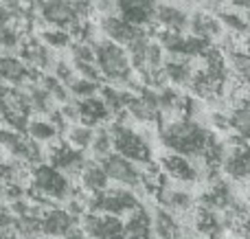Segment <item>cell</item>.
<instances>
[{
  "label": "cell",
  "instance_id": "obj_1",
  "mask_svg": "<svg viewBox=\"0 0 250 239\" xmlns=\"http://www.w3.org/2000/svg\"><path fill=\"white\" fill-rule=\"evenodd\" d=\"M158 136H160V143L169 152H178L189 158H200V160L204 158V154L208 152V147L215 140V136L207 127L200 125L191 117H176V119L163 121Z\"/></svg>",
  "mask_w": 250,
  "mask_h": 239
},
{
  "label": "cell",
  "instance_id": "obj_2",
  "mask_svg": "<svg viewBox=\"0 0 250 239\" xmlns=\"http://www.w3.org/2000/svg\"><path fill=\"white\" fill-rule=\"evenodd\" d=\"M75 193L70 176L57 169L51 162H40L31 171V187L26 189V198L46 209L57 206V202H68Z\"/></svg>",
  "mask_w": 250,
  "mask_h": 239
},
{
  "label": "cell",
  "instance_id": "obj_3",
  "mask_svg": "<svg viewBox=\"0 0 250 239\" xmlns=\"http://www.w3.org/2000/svg\"><path fill=\"white\" fill-rule=\"evenodd\" d=\"M95 53H97V66H99L104 79L117 86H127L132 90H143L145 83H134V64L127 53V46L112 40H95Z\"/></svg>",
  "mask_w": 250,
  "mask_h": 239
},
{
  "label": "cell",
  "instance_id": "obj_4",
  "mask_svg": "<svg viewBox=\"0 0 250 239\" xmlns=\"http://www.w3.org/2000/svg\"><path fill=\"white\" fill-rule=\"evenodd\" d=\"M110 134H112V147L117 154L129 158L136 165L151 162V147L147 143V139L141 132L132 130L125 121H114L110 125Z\"/></svg>",
  "mask_w": 250,
  "mask_h": 239
},
{
  "label": "cell",
  "instance_id": "obj_5",
  "mask_svg": "<svg viewBox=\"0 0 250 239\" xmlns=\"http://www.w3.org/2000/svg\"><path fill=\"white\" fill-rule=\"evenodd\" d=\"M141 204L136 198V193L129 187H121L117 189H104V191L90 193V211H99V213H110V215H129L136 206Z\"/></svg>",
  "mask_w": 250,
  "mask_h": 239
},
{
  "label": "cell",
  "instance_id": "obj_6",
  "mask_svg": "<svg viewBox=\"0 0 250 239\" xmlns=\"http://www.w3.org/2000/svg\"><path fill=\"white\" fill-rule=\"evenodd\" d=\"M79 228L92 239H127L125 222L119 215L88 211L79 218Z\"/></svg>",
  "mask_w": 250,
  "mask_h": 239
},
{
  "label": "cell",
  "instance_id": "obj_7",
  "mask_svg": "<svg viewBox=\"0 0 250 239\" xmlns=\"http://www.w3.org/2000/svg\"><path fill=\"white\" fill-rule=\"evenodd\" d=\"M48 162L55 165L57 169L66 171L70 178H79L83 165H86V156L83 149H77L68 143L66 139H55L53 143H48Z\"/></svg>",
  "mask_w": 250,
  "mask_h": 239
},
{
  "label": "cell",
  "instance_id": "obj_8",
  "mask_svg": "<svg viewBox=\"0 0 250 239\" xmlns=\"http://www.w3.org/2000/svg\"><path fill=\"white\" fill-rule=\"evenodd\" d=\"M129 119H136L138 123H154L160 125L163 121V108H160V99H158V90L156 88L145 86L143 90H138L132 97L127 105Z\"/></svg>",
  "mask_w": 250,
  "mask_h": 239
},
{
  "label": "cell",
  "instance_id": "obj_9",
  "mask_svg": "<svg viewBox=\"0 0 250 239\" xmlns=\"http://www.w3.org/2000/svg\"><path fill=\"white\" fill-rule=\"evenodd\" d=\"M101 162H104L105 171H108V178L112 180V182L121 184V187H129V189L141 187V180H143L141 165H136V162H132L129 158H125L117 152L105 156Z\"/></svg>",
  "mask_w": 250,
  "mask_h": 239
},
{
  "label": "cell",
  "instance_id": "obj_10",
  "mask_svg": "<svg viewBox=\"0 0 250 239\" xmlns=\"http://www.w3.org/2000/svg\"><path fill=\"white\" fill-rule=\"evenodd\" d=\"M222 169L229 178L237 180V182H250V140H244L237 136L235 147L226 152Z\"/></svg>",
  "mask_w": 250,
  "mask_h": 239
},
{
  "label": "cell",
  "instance_id": "obj_11",
  "mask_svg": "<svg viewBox=\"0 0 250 239\" xmlns=\"http://www.w3.org/2000/svg\"><path fill=\"white\" fill-rule=\"evenodd\" d=\"M77 226H79V218L70 213L68 209L51 206L42 215V233L51 239H64L73 231H77Z\"/></svg>",
  "mask_w": 250,
  "mask_h": 239
},
{
  "label": "cell",
  "instance_id": "obj_12",
  "mask_svg": "<svg viewBox=\"0 0 250 239\" xmlns=\"http://www.w3.org/2000/svg\"><path fill=\"white\" fill-rule=\"evenodd\" d=\"M160 167L171 180H178L182 184H193L200 178V169L193 162V158L178 152H169L167 156L160 158Z\"/></svg>",
  "mask_w": 250,
  "mask_h": 239
},
{
  "label": "cell",
  "instance_id": "obj_13",
  "mask_svg": "<svg viewBox=\"0 0 250 239\" xmlns=\"http://www.w3.org/2000/svg\"><path fill=\"white\" fill-rule=\"evenodd\" d=\"M31 75H40V73H35L22 57L13 55V53L0 55V81L20 88L31 81Z\"/></svg>",
  "mask_w": 250,
  "mask_h": 239
},
{
  "label": "cell",
  "instance_id": "obj_14",
  "mask_svg": "<svg viewBox=\"0 0 250 239\" xmlns=\"http://www.w3.org/2000/svg\"><path fill=\"white\" fill-rule=\"evenodd\" d=\"M117 13L134 26H147L156 20V0H117Z\"/></svg>",
  "mask_w": 250,
  "mask_h": 239
},
{
  "label": "cell",
  "instance_id": "obj_15",
  "mask_svg": "<svg viewBox=\"0 0 250 239\" xmlns=\"http://www.w3.org/2000/svg\"><path fill=\"white\" fill-rule=\"evenodd\" d=\"M99 29H101V33H104V38L123 44V46H127L136 35L143 33L141 26L129 24L127 20H123V18L119 16V13H108V16H104L99 22Z\"/></svg>",
  "mask_w": 250,
  "mask_h": 239
},
{
  "label": "cell",
  "instance_id": "obj_16",
  "mask_svg": "<svg viewBox=\"0 0 250 239\" xmlns=\"http://www.w3.org/2000/svg\"><path fill=\"white\" fill-rule=\"evenodd\" d=\"M189 13L173 2H156V22L160 29L173 31V33H185L189 31Z\"/></svg>",
  "mask_w": 250,
  "mask_h": 239
},
{
  "label": "cell",
  "instance_id": "obj_17",
  "mask_svg": "<svg viewBox=\"0 0 250 239\" xmlns=\"http://www.w3.org/2000/svg\"><path fill=\"white\" fill-rule=\"evenodd\" d=\"M51 51L53 48L46 46L42 40H26L24 44H20L22 60H24L26 64H29L31 68H33L35 73H40V75L46 73L53 64H57V61H53V53Z\"/></svg>",
  "mask_w": 250,
  "mask_h": 239
},
{
  "label": "cell",
  "instance_id": "obj_18",
  "mask_svg": "<svg viewBox=\"0 0 250 239\" xmlns=\"http://www.w3.org/2000/svg\"><path fill=\"white\" fill-rule=\"evenodd\" d=\"M222 31H224V24H222L220 16H213L208 11H193L189 18V33L198 35L202 40H208V42H215V40L222 38Z\"/></svg>",
  "mask_w": 250,
  "mask_h": 239
},
{
  "label": "cell",
  "instance_id": "obj_19",
  "mask_svg": "<svg viewBox=\"0 0 250 239\" xmlns=\"http://www.w3.org/2000/svg\"><path fill=\"white\" fill-rule=\"evenodd\" d=\"M163 70H165V77L171 86H191V79H193V64H191L189 57H182V55H167L165 57V64H163Z\"/></svg>",
  "mask_w": 250,
  "mask_h": 239
},
{
  "label": "cell",
  "instance_id": "obj_20",
  "mask_svg": "<svg viewBox=\"0 0 250 239\" xmlns=\"http://www.w3.org/2000/svg\"><path fill=\"white\" fill-rule=\"evenodd\" d=\"M77 108H79V121L90 127H99L101 123L112 119V112H110V108L105 105V101L99 95L77 99Z\"/></svg>",
  "mask_w": 250,
  "mask_h": 239
},
{
  "label": "cell",
  "instance_id": "obj_21",
  "mask_svg": "<svg viewBox=\"0 0 250 239\" xmlns=\"http://www.w3.org/2000/svg\"><path fill=\"white\" fill-rule=\"evenodd\" d=\"M151 224H154V235L158 239H182V226L178 222L176 213L167 211L165 206H156L151 213Z\"/></svg>",
  "mask_w": 250,
  "mask_h": 239
},
{
  "label": "cell",
  "instance_id": "obj_22",
  "mask_svg": "<svg viewBox=\"0 0 250 239\" xmlns=\"http://www.w3.org/2000/svg\"><path fill=\"white\" fill-rule=\"evenodd\" d=\"M77 180L82 182V187L90 193L104 191V189H108V184H110L108 171H105L104 162H101L99 158L86 160V165H83V169H82V174H79Z\"/></svg>",
  "mask_w": 250,
  "mask_h": 239
},
{
  "label": "cell",
  "instance_id": "obj_23",
  "mask_svg": "<svg viewBox=\"0 0 250 239\" xmlns=\"http://www.w3.org/2000/svg\"><path fill=\"white\" fill-rule=\"evenodd\" d=\"M127 239H154V224H151V213L143 204H138L125 222Z\"/></svg>",
  "mask_w": 250,
  "mask_h": 239
},
{
  "label": "cell",
  "instance_id": "obj_24",
  "mask_svg": "<svg viewBox=\"0 0 250 239\" xmlns=\"http://www.w3.org/2000/svg\"><path fill=\"white\" fill-rule=\"evenodd\" d=\"M230 132L244 140H250V97H242L229 112Z\"/></svg>",
  "mask_w": 250,
  "mask_h": 239
},
{
  "label": "cell",
  "instance_id": "obj_25",
  "mask_svg": "<svg viewBox=\"0 0 250 239\" xmlns=\"http://www.w3.org/2000/svg\"><path fill=\"white\" fill-rule=\"evenodd\" d=\"M193 226L200 235L215 237L222 228V222H220V218H217V211L200 204V206H195V211H193Z\"/></svg>",
  "mask_w": 250,
  "mask_h": 239
},
{
  "label": "cell",
  "instance_id": "obj_26",
  "mask_svg": "<svg viewBox=\"0 0 250 239\" xmlns=\"http://www.w3.org/2000/svg\"><path fill=\"white\" fill-rule=\"evenodd\" d=\"M64 139L68 140L73 147H77V149H90V145H92V139H95V127H90V125H86V123H70L68 127H66V132H64Z\"/></svg>",
  "mask_w": 250,
  "mask_h": 239
},
{
  "label": "cell",
  "instance_id": "obj_27",
  "mask_svg": "<svg viewBox=\"0 0 250 239\" xmlns=\"http://www.w3.org/2000/svg\"><path fill=\"white\" fill-rule=\"evenodd\" d=\"M60 127L51 121V119H33L26 127V134L31 139H35L38 143H53L55 139H60Z\"/></svg>",
  "mask_w": 250,
  "mask_h": 239
},
{
  "label": "cell",
  "instance_id": "obj_28",
  "mask_svg": "<svg viewBox=\"0 0 250 239\" xmlns=\"http://www.w3.org/2000/svg\"><path fill=\"white\" fill-rule=\"evenodd\" d=\"M229 66L233 77L242 86L250 88V53L248 51H229Z\"/></svg>",
  "mask_w": 250,
  "mask_h": 239
},
{
  "label": "cell",
  "instance_id": "obj_29",
  "mask_svg": "<svg viewBox=\"0 0 250 239\" xmlns=\"http://www.w3.org/2000/svg\"><path fill=\"white\" fill-rule=\"evenodd\" d=\"M90 152L95 158L104 160L105 156L114 152L112 147V134H110V127H95V139H92V145H90Z\"/></svg>",
  "mask_w": 250,
  "mask_h": 239
},
{
  "label": "cell",
  "instance_id": "obj_30",
  "mask_svg": "<svg viewBox=\"0 0 250 239\" xmlns=\"http://www.w3.org/2000/svg\"><path fill=\"white\" fill-rule=\"evenodd\" d=\"M40 40H42L46 46H51V48H66V46L70 48V44H73V33H70L68 29L51 26V29L42 31Z\"/></svg>",
  "mask_w": 250,
  "mask_h": 239
},
{
  "label": "cell",
  "instance_id": "obj_31",
  "mask_svg": "<svg viewBox=\"0 0 250 239\" xmlns=\"http://www.w3.org/2000/svg\"><path fill=\"white\" fill-rule=\"evenodd\" d=\"M220 20L226 29H230L233 33H239V35H248L250 33V22L248 18L239 16L235 11H220Z\"/></svg>",
  "mask_w": 250,
  "mask_h": 239
},
{
  "label": "cell",
  "instance_id": "obj_32",
  "mask_svg": "<svg viewBox=\"0 0 250 239\" xmlns=\"http://www.w3.org/2000/svg\"><path fill=\"white\" fill-rule=\"evenodd\" d=\"M230 4H233L235 9H239V11H250V0H229Z\"/></svg>",
  "mask_w": 250,
  "mask_h": 239
},
{
  "label": "cell",
  "instance_id": "obj_33",
  "mask_svg": "<svg viewBox=\"0 0 250 239\" xmlns=\"http://www.w3.org/2000/svg\"><path fill=\"white\" fill-rule=\"evenodd\" d=\"M64 239H92L90 235H86V233L82 231V228H77V231H73L70 235H66Z\"/></svg>",
  "mask_w": 250,
  "mask_h": 239
},
{
  "label": "cell",
  "instance_id": "obj_34",
  "mask_svg": "<svg viewBox=\"0 0 250 239\" xmlns=\"http://www.w3.org/2000/svg\"><path fill=\"white\" fill-rule=\"evenodd\" d=\"M0 239H22V235H18L16 231H0Z\"/></svg>",
  "mask_w": 250,
  "mask_h": 239
},
{
  "label": "cell",
  "instance_id": "obj_35",
  "mask_svg": "<svg viewBox=\"0 0 250 239\" xmlns=\"http://www.w3.org/2000/svg\"><path fill=\"white\" fill-rule=\"evenodd\" d=\"M0 127H7V114H4L2 105H0Z\"/></svg>",
  "mask_w": 250,
  "mask_h": 239
},
{
  "label": "cell",
  "instance_id": "obj_36",
  "mask_svg": "<svg viewBox=\"0 0 250 239\" xmlns=\"http://www.w3.org/2000/svg\"><path fill=\"white\" fill-rule=\"evenodd\" d=\"M244 51H248V53H250V33L246 35V40H244Z\"/></svg>",
  "mask_w": 250,
  "mask_h": 239
},
{
  "label": "cell",
  "instance_id": "obj_37",
  "mask_svg": "<svg viewBox=\"0 0 250 239\" xmlns=\"http://www.w3.org/2000/svg\"><path fill=\"white\" fill-rule=\"evenodd\" d=\"M204 2H207V4H215V7H217V4H222L224 0H204Z\"/></svg>",
  "mask_w": 250,
  "mask_h": 239
},
{
  "label": "cell",
  "instance_id": "obj_38",
  "mask_svg": "<svg viewBox=\"0 0 250 239\" xmlns=\"http://www.w3.org/2000/svg\"><path fill=\"white\" fill-rule=\"evenodd\" d=\"M31 239H51V237H46V235H38V237H31Z\"/></svg>",
  "mask_w": 250,
  "mask_h": 239
},
{
  "label": "cell",
  "instance_id": "obj_39",
  "mask_svg": "<svg viewBox=\"0 0 250 239\" xmlns=\"http://www.w3.org/2000/svg\"><path fill=\"white\" fill-rule=\"evenodd\" d=\"M2 92H4V88H2V86H0V99H2Z\"/></svg>",
  "mask_w": 250,
  "mask_h": 239
},
{
  "label": "cell",
  "instance_id": "obj_40",
  "mask_svg": "<svg viewBox=\"0 0 250 239\" xmlns=\"http://www.w3.org/2000/svg\"><path fill=\"white\" fill-rule=\"evenodd\" d=\"M248 204H250V193H248Z\"/></svg>",
  "mask_w": 250,
  "mask_h": 239
},
{
  "label": "cell",
  "instance_id": "obj_41",
  "mask_svg": "<svg viewBox=\"0 0 250 239\" xmlns=\"http://www.w3.org/2000/svg\"><path fill=\"white\" fill-rule=\"evenodd\" d=\"M208 239H211V237H208Z\"/></svg>",
  "mask_w": 250,
  "mask_h": 239
}]
</instances>
